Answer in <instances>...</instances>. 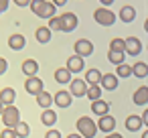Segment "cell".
Instances as JSON below:
<instances>
[{"label": "cell", "instance_id": "1", "mask_svg": "<svg viewBox=\"0 0 148 138\" xmlns=\"http://www.w3.org/2000/svg\"><path fill=\"white\" fill-rule=\"evenodd\" d=\"M75 124H77V134L81 138H93L97 134V126H95V122L89 116H81Z\"/></svg>", "mask_w": 148, "mask_h": 138}, {"label": "cell", "instance_id": "2", "mask_svg": "<svg viewBox=\"0 0 148 138\" xmlns=\"http://www.w3.org/2000/svg\"><path fill=\"white\" fill-rule=\"evenodd\" d=\"M0 118H2V124H4L6 128H12L16 122H21V110H18L16 106H4Z\"/></svg>", "mask_w": 148, "mask_h": 138}, {"label": "cell", "instance_id": "3", "mask_svg": "<svg viewBox=\"0 0 148 138\" xmlns=\"http://www.w3.org/2000/svg\"><path fill=\"white\" fill-rule=\"evenodd\" d=\"M93 19H95V23L97 25H101V27H112L114 23H116V14L110 10V8H95V12H93Z\"/></svg>", "mask_w": 148, "mask_h": 138}, {"label": "cell", "instance_id": "4", "mask_svg": "<svg viewBox=\"0 0 148 138\" xmlns=\"http://www.w3.org/2000/svg\"><path fill=\"white\" fill-rule=\"evenodd\" d=\"M59 21H61V31L63 33H73L77 29V25H79L77 14H73V12H63L59 16Z\"/></svg>", "mask_w": 148, "mask_h": 138}, {"label": "cell", "instance_id": "5", "mask_svg": "<svg viewBox=\"0 0 148 138\" xmlns=\"http://www.w3.org/2000/svg\"><path fill=\"white\" fill-rule=\"evenodd\" d=\"M124 53H128L130 57H138L142 53V41L138 37H128L124 39Z\"/></svg>", "mask_w": 148, "mask_h": 138}, {"label": "cell", "instance_id": "6", "mask_svg": "<svg viewBox=\"0 0 148 138\" xmlns=\"http://www.w3.org/2000/svg\"><path fill=\"white\" fill-rule=\"evenodd\" d=\"M25 89H27V93L37 95V93H41V91L45 89V83H43L41 77L33 75V77H27V81H25Z\"/></svg>", "mask_w": 148, "mask_h": 138}, {"label": "cell", "instance_id": "7", "mask_svg": "<svg viewBox=\"0 0 148 138\" xmlns=\"http://www.w3.org/2000/svg\"><path fill=\"white\" fill-rule=\"evenodd\" d=\"M69 93H71V97H85V91H87V83L83 81V79H71L69 83Z\"/></svg>", "mask_w": 148, "mask_h": 138}, {"label": "cell", "instance_id": "8", "mask_svg": "<svg viewBox=\"0 0 148 138\" xmlns=\"http://www.w3.org/2000/svg\"><path fill=\"white\" fill-rule=\"evenodd\" d=\"M97 130H101L103 134H110V132H116V118L106 114V116H99V120L95 122Z\"/></svg>", "mask_w": 148, "mask_h": 138}, {"label": "cell", "instance_id": "9", "mask_svg": "<svg viewBox=\"0 0 148 138\" xmlns=\"http://www.w3.org/2000/svg\"><path fill=\"white\" fill-rule=\"evenodd\" d=\"M75 55L77 57H89L91 53H93V43L91 41H87V39H79V41H75Z\"/></svg>", "mask_w": 148, "mask_h": 138}, {"label": "cell", "instance_id": "10", "mask_svg": "<svg viewBox=\"0 0 148 138\" xmlns=\"http://www.w3.org/2000/svg\"><path fill=\"white\" fill-rule=\"evenodd\" d=\"M83 67H85V61H83V57H77V55H71V57L67 59V65H65V69H67L71 75L83 71Z\"/></svg>", "mask_w": 148, "mask_h": 138}, {"label": "cell", "instance_id": "11", "mask_svg": "<svg viewBox=\"0 0 148 138\" xmlns=\"http://www.w3.org/2000/svg\"><path fill=\"white\" fill-rule=\"evenodd\" d=\"M99 87L106 89V91H114V89H118V77H116L114 73H101Z\"/></svg>", "mask_w": 148, "mask_h": 138}, {"label": "cell", "instance_id": "12", "mask_svg": "<svg viewBox=\"0 0 148 138\" xmlns=\"http://www.w3.org/2000/svg\"><path fill=\"white\" fill-rule=\"evenodd\" d=\"M53 102H55L59 108H69L71 102H73V97H71V93H69L67 89H59V91L53 95Z\"/></svg>", "mask_w": 148, "mask_h": 138}, {"label": "cell", "instance_id": "13", "mask_svg": "<svg viewBox=\"0 0 148 138\" xmlns=\"http://www.w3.org/2000/svg\"><path fill=\"white\" fill-rule=\"evenodd\" d=\"M8 47H10L12 51H23V49L27 47V39H25V35H21V33L10 35V37H8Z\"/></svg>", "mask_w": 148, "mask_h": 138}, {"label": "cell", "instance_id": "14", "mask_svg": "<svg viewBox=\"0 0 148 138\" xmlns=\"http://www.w3.org/2000/svg\"><path fill=\"white\" fill-rule=\"evenodd\" d=\"M116 19H120V21L126 23V25H128V23H134V21H136V8H134V6H122Z\"/></svg>", "mask_w": 148, "mask_h": 138}, {"label": "cell", "instance_id": "15", "mask_svg": "<svg viewBox=\"0 0 148 138\" xmlns=\"http://www.w3.org/2000/svg\"><path fill=\"white\" fill-rule=\"evenodd\" d=\"M41 124H45L47 128H53V126L57 124V112L51 110V108L43 110V114H41Z\"/></svg>", "mask_w": 148, "mask_h": 138}, {"label": "cell", "instance_id": "16", "mask_svg": "<svg viewBox=\"0 0 148 138\" xmlns=\"http://www.w3.org/2000/svg\"><path fill=\"white\" fill-rule=\"evenodd\" d=\"M16 100V91L12 87H4V89H0V104L2 106H12Z\"/></svg>", "mask_w": 148, "mask_h": 138}, {"label": "cell", "instance_id": "17", "mask_svg": "<svg viewBox=\"0 0 148 138\" xmlns=\"http://www.w3.org/2000/svg\"><path fill=\"white\" fill-rule=\"evenodd\" d=\"M132 100H134V104H136V106H146V104H148V87H146V85L138 87V89L134 91Z\"/></svg>", "mask_w": 148, "mask_h": 138}, {"label": "cell", "instance_id": "18", "mask_svg": "<svg viewBox=\"0 0 148 138\" xmlns=\"http://www.w3.org/2000/svg\"><path fill=\"white\" fill-rule=\"evenodd\" d=\"M23 73H25L27 77L37 75V73H39V63H37L35 59H25V61H23Z\"/></svg>", "mask_w": 148, "mask_h": 138}, {"label": "cell", "instance_id": "19", "mask_svg": "<svg viewBox=\"0 0 148 138\" xmlns=\"http://www.w3.org/2000/svg\"><path fill=\"white\" fill-rule=\"evenodd\" d=\"M132 75L138 77V79H146V77H148V65H146L144 61H136V63L132 65Z\"/></svg>", "mask_w": 148, "mask_h": 138}, {"label": "cell", "instance_id": "20", "mask_svg": "<svg viewBox=\"0 0 148 138\" xmlns=\"http://www.w3.org/2000/svg\"><path fill=\"white\" fill-rule=\"evenodd\" d=\"M91 112L95 116H106V114H110V104L103 100H95V102H91Z\"/></svg>", "mask_w": 148, "mask_h": 138}, {"label": "cell", "instance_id": "21", "mask_svg": "<svg viewBox=\"0 0 148 138\" xmlns=\"http://www.w3.org/2000/svg\"><path fill=\"white\" fill-rule=\"evenodd\" d=\"M124 124H126V130H128V132H138V130L144 126V124H142V120H140V116H136V114L128 116Z\"/></svg>", "mask_w": 148, "mask_h": 138}, {"label": "cell", "instance_id": "22", "mask_svg": "<svg viewBox=\"0 0 148 138\" xmlns=\"http://www.w3.org/2000/svg\"><path fill=\"white\" fill-rule=\"evenodd\" d=\"M35 97H37V106H41L43 110H47V108L53 106V95H51L49 91H45V89H43L41 93H37Z\"/></svg>", "mask_w": 148, "mask_h": 138}, {"label": "cell", "instance_id": "23", "mask_svg": "<svg viewBox=\"0 0 148 138\" xmlns=\"http://www.w3.org/2000/svg\"><path fill=\"white\" fill-rule=\"evenodd\" d=\"M101 93H103V89L99 87V83H93V85H87L85 97H87L89 102H95V100H101Z\"/></svg>", "mask_w": 148, "mask_h": 138}, {"label": "cell", "instance_id": "24", "mask_svg": "<svg viewBox=\"0 0 148 138\" xmlns=\"http://www.w3.org/2000/svg\"><path fill=\"white\" fill-rule=\"evenodd\" d=\"M71 79H73V75H71V73H69L65 67H59V69L55 71V81H57V83H61V85H67Z\"/></svg>", "mask_w": 148, "mask_h": 138}, {"label": "cell", "instance_id": "25", "mask_svg": "<svg viewBox=\"0 0 148 138\" xmlns=\"http://www.w3.org/2000/svg\"><path fill=\"white\" fill-rule=\"evenodd\" d=\"M12 130H14V134H16V138H27L29 134H31V126L27 124V122H16L14 126H12Z\"/></svg>", "mask_w": 148, "mask_h": 138}, {"label": "cell", "instance_id": "26", "mask_svg": "<svg viewBox=\"0 0 148 138\" xmlns=\"http://www.w3.org/2000/svg\"><path fill=\"white\" fill-rule=\"evenodd\" d=\"M35 37H37V41L39 43H49L51 41V31H49V27H39L37 31H35Z\"/></svg>", "mask_w": 148, "mask_h": 138}, {"label": "cell", "instance_id": "27", "mask_svg": "<svg viewBox=\"0 0 148 138\" xmlns=\"http://www.w3.org/2000/svg\"><path fill=\"white\" fill-rule=\"evenodd\" d=\"M99 79H101V71H99V69H89V71L85 73V77H83V81H85L87 85L99 83Z\"/></svg>", "mask_w": 148, "mask_h": 138}, {"label": "cell", "instance_id": "28", "mask_svg": "<svg viewBox=\"0 0 148 138\" xmlns=\"http://www.w3.org/2000/svg\"><path fill=\"white\" fill-rule=\"evenodd\" d=\"M118 79L122 77V79H126V77H130L132 75V67L128 65V63H122V65H116V73H114Z\"/></svg>", "mask_w": 148, "mask_h": 138}, {"label": "cell", "instance_id": "29", "mask_svg": "<svg viewBox=\"0 0 148 138\" xmlns=\"http://www.w3.org/2000/svg\"><path fill=\"white\" fill-rule=\"evenodd\" d=\"M108 61L114 63V65H122V63H126V53H114V51H108Z\"/></svg>", "mask_w": 148, "mask_h": 138}, {"label": "cell", "instance_id": "30", "mask_svg": "<svg viewBox=\"0 0 148 138\" xmlns=\"http://www.w3.org/2000/svg\"><path fill=\"white\" fill-rule=\"evenodd\" d=\"M53 16H57V8L51 4V2H45V8H43V12H41V19H53Z\"/></svg>", "mask_w": 148, "mask_h": 138}, {"label": "cell", "instance_id": "31", "mask_svg": "<svg viewBox=\"0 0 148 138\" xmlns=\"http://www.w3.org/2000/svg\"><path fill=\"white\" fill-rule=\"evenodd\" d=\"M45 2L47 0H31V10H33V14H37V16H41V12H43V8H45Z\"/></svg>", "mask_w": 148, "mask_h": 138}, {"label": "cell", "instance_id": "32", "mask_svg": "<svg viewBox=\"0 0 148 138\" xmlns=\"http://www.w3.org/2000/svg\"><path fill=\"white\" fill-rule=\"evenodd\" d=\"M110 51H114V53H124V39H112V41H110Z\"/></svg>", "mask_w": 148, "mask_h": 138}, {"label": "cell", "instance_id": "33", "mask_svg": "<svg viewBox=\"0 0 148 138\" xmlns=\"http://www.w3.org/2000/svg\"><path fill=\"white\" fill-rule=\"evenodd\" d=\"M49 31L53 33V31H61V21H59V16H53V19H49Z\"/></svg>", "mask_w": 148, "mask_h": 138}, {"label": "cell", "instance_id": "34", "mask_svg": "<svg viewBox=\"0 0 148 138\" xmlns=\"http://www.w3.org/2000/svg\"><path fill=\"white\" fill-rule=\"evenodd\" d=\"M0 138H16V134H14L12 128H4L2 132H0Z\"/></svg>", "mask_w": 148, "mask_h": 138}, {"label": "cell", "instance_id": "35", "mask_svg": "<svg viewBox=\"0 0 148 138\" xmlns=\"http://www.w3.org/2000/svg\"><path fill=\"white\" fill-rule=\"evenodd\" d=\"M45 138H63V136H61V132H59V130L49 128V130H47V134H45Z\"/></svg>", "mask_w": 148, "mask_h": 138}, {"label": "cell", "instance_id": "36", "mask_svg": "<svg viewBox=\"0 0 148 138\" xmlns=\"http://www.w3.org/2000/svg\"><path fill=\"white\" fill-rule=\"evenodd\" d=\"M6 69H8V61H6L4 57H0V75H4Z\"/></svg>", "mask_w": 148, "mask_h": 138}, {"label": "cell", "instance_id": "37", "mask_svg": "<svg viewBox=\"0 0 148 138\" xmlns=\"http://www.w3.org/2000/svg\"><path fill=\"white\" fill-rule=\"evenodd\" d=\"M8 4H10V0H0V12L8 10Z\"/></svg>", "mask_w": 148, "mask_h": 138}, {"label": "cell", "instance_id": "38", "mask_svg": "<svg viewBox=\"0 0 148 138\" xmlns=\"http://www.w3.org/2000/svg\"><path fill=\"white\" fill-rule=\"evenodd\" d=\"M51 4H53L55 8H59V6H65V4H67V0H51Z\"/></svg>", "mask_w": 148, "mask_h": 138}, {"label": "cell", "instance_id": "39", "mask_svg": "<svg viewBox=\"0 0 148 138\" xmlns=\"http://www.w3.org/2000/svg\"><path fill=\"white\" fill-rule=\"evenodd\" d=\"M14 4H16V6H29L31 0H14Z\"/></svg>", "mask_w": 148, "mask_h": 138}, {"label": "cell", "instance_id": "40", "mask_svg": "<svg viewBox=\"0 0 148 138\" xmlns=\"http://www.w3.org/2000/svg\"><path fill=\"white\" fill-rule=\"evenodd\" d=\"M99 4H101L103 8H108V6H112V4H114V0H99Z\"/></svg>", "mask_w": 148, "mask_h": 138}, {"label": "cell", "instance_id": "41", "mask_svg": "<svg viewBox=\"0 0 148 138\" xmlns=\"http://www.w3.org/2000/svg\"><path fill=\"white\" fill-rule=\"evenodd\" d=\"M106 138H124V136L118 134V132H110V134H106Z\"/></svg>", "mask_w": 148, "mask_h": 138}, {"label": "cell", "instance_id": "42", "mask_svg": "<svg viewBox=\"0 0 148 138\" xmlns=\"http://www.w3.org/2000/svg\"><path fill=\"white\" fill-rule=\"evenodd\" d=\"M140 120H142V124H146V120H148V112H142V116H140Z\"/></svg>", "mask_w": 148, "mask_h": 138}, {"label": "cell", "instance_id": "43", "mask_svg": "<svg viewBox=\"0 0 148 138\" xmlns=\"http://www.w3.org/2000/svg\"><path fill=\"white\" fill-rule=\"evenodd\" d=\"M67 138H81V136H79V134H77V132H71V134H69V136H67Z\"/></svg>", "mask_w": 148, "mask_h": 138}, {"label": "cell", "instance_id": "44", "mask_svg": "<svg viewBox=\"0 0 148 138\" xmlns=\"http://www.w3.org/2000/svg\"><path fill=\"white\" fill-rule=\"evenodd\" d=\"M142 138H148V132H146V130L142 132Z\"/></svg>", "mask_w": 148, "mask_h": 138}, {"label": "cell", "instance_id": "45", "mask_svg": "<svg viewBox=\"0 0 148 138\" xmlns=\"http://www.w3.org/2000/svg\"><path fill=\"white\" fill-rule=\"evenodd\" d=\"M2 110H4V106H2V104H0V114H2Z\"/></svg>", "mask_w": 148, "mask_h": 138}]
</instances>
